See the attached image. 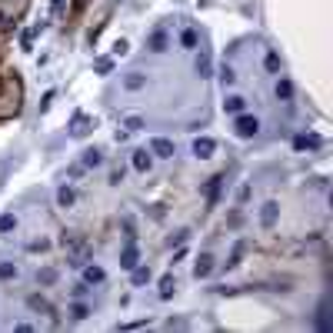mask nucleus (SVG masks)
<instances>
[{"label": "nucleus", "mask_w": 333, "mask_h": 333, "mask_svg": "<svg viewBox=\"0 0 333 333\" xmlns=\"http://www.w3.org/2000/svg\"><path fill=\"white\" fill-rule=\"evenodd\" d=\"M147 47L153 50V54H164L166 47H170V34H166V27H157V30H150Z\"/></svg>", "instance_id": "2"}, {"label": "nucleus", "mask_w": 333, "mask_h": 333, "mask_svg": "<svg viewBox=\"0 0 333 333\" xmlns=\"http://www.w3.org/2000/svg\"><path fill=\"white\" fill-rule=\"evenodd\" d=\"M87 313H90V310H87L83 303H74V307H70V316H74V320H83Z\"/></svg>", "instance_id": "28"}, {"label": "nucleus", "mask_w": 333, "mask_h": 333, "mask_svg": "<svg viewBox=\"0 0 333 333\" xmlns=\"http://www.w3.org/2000/svg\"><path fill=\"white\" fill-rule=\"evenodd\" d=\"M233 130H237V137H243V140H247V137H253V133L260 130V120H257V117H250V113H237Z\"/></svg>", "instance_id": "1"}, {"label": "nucleus", "mask_w": 333, "mask_h": 333, "mask_svg": "<svg viewBox=\"0 0 333 333\" xmlns=\"http://www.w3.org/2000/svg\"><path fill=\"white\" fill-rule=\"evenodd\" d=\"M197 30H190V27H187L184 34H180V47H187V50H193V47H197Z\"/></svg>", "instance_id": "16"}, {"label": "nucleus", "mask_w": 333, "mask_h": 333, "mask_svg": "<svg viewBox=\"0 0 333 333\" xmlns=\"http://www.w3.org/2000/svg\"><path fill=\"white\" fill-rule=\"evenodd\" d=\"M124 127H127V130H144V117H127Z\"/></svg>", "instance_id": "27"}, {"label": "nucleus", "mask_w": 333, "mask_h": 333, "mask_svg": "<svg viewBox=\"0 0 333 333\" xmlns=\"http://www.w3.org/2000/svg\"><path fill=\"white\" fill-rule=\"evenodd\" d=\"M87 130H90V124H87V120H83V117H77V127H74V133H77V137H83V133H87Z\"/></svg>", "instance_id": "31"}, {"label": "nucleus", "mask_w": 333, "mask_h": 333, "mask_svg": "<svg viewBox=\"0 0 333 333\" xmlns=\"http://www.w3.org/2000/svg\"><path fill=\"white\" fill-rule=\"evenodd\" d=\"M133 166H137L140 173H147V170H150V153H147V150H137V153H133Z\"/></svg>", "instance_id": "14"}, {"label": "nucleus", "mask_w": 333, "mask_h": 333, "mask_svg": "<svg viewBox=\"0 0 333 333\" xmlns=\"http://www.w3.org/2000/svg\"><path fill=\"white\" fill-rule=\"evenodd\" d=\"M243 107H247L243 97H227V100H223V110L227 113H243Z\"/></svg>", "instance_id": "11"}, {"label": "nucleus", "mask_w": 333, "mask_h": 333, "mask_svg": "<svg viewBox=\"0 0 333 333\" xmlns=\"http://www.w3.org/2000/svg\"><path fill=\"white\" fill-rule=\"evenodd\" d=\"M220 187H223V177L217 173V177H210V184H207V204L213 207L217 204V197H220Z\"/></svg>", "instance_id": "7"}, {"label": "nucleus", "mask_w": 333, "mask_h": 333, "mask_svg": "<svg viewBox=\"0 0 333 333\" xmlns=\"http://www.w3.org/2000/svg\"><path fill=\"white\" fill-rule=\"evenodd\" d=\"M14 227H17V217H14V213H3V217H0V233H10Z\"/></svg>", "instance_id": "19"}, {"label": "nucleus", "mask_w": 333, "mask_h": 333, "mask_svg": "<svg viewBox=\"0 0 333 333\" xmlns=\"http://www.w3.org/2000/svg\"><path fill=\"white\" fill-rule=\"evenodd\" d=\"M147 280H150L147 267H133V283H147Z\"/></svg>", "instance_id": "24"}, {"label": "nucleus", "mask_w": 333, "mask_h": 333, "mask_svg": "<svg viewBox=\"0 0 333 333\" xmlns=\"http://www.w3.org/2000/svg\"><path fill=\"white\" fill-rule=\"evenodd\" d=\"M74 190H70V187H60V190H57V204L60 207H74Z\"/></svg>", "instance_id": "15"}, {"label": "nucleus", "mask_w": 333, "mask_h": 333, "mask_svg": "<svg viewBox=\"0 0 333 333\" xmlns=\"http://www.w3.org/2000/svg\"><path fill=\"white\" fill-rule=\"evenodd\" d=\"M127 54V40H117V43H113V57H124Z\"/></svg>", "instance_id": "32"}, {"label": "nucleus", "mask_w": 333, "mask_h": 333, "mask_svg": "<svg viewBox=\"0 0 333 333\" xmlns=\"http://www.w3.org/2000/svg\"><path fill=\"white\" fill-rule=\"evenodd\" d=\"M100 160H104L100 150H87V153H83V166H100Z\"/></svg>", "instance_id": "21"}, {"label": "nucleus", "mask_w": 333, "mask_h": 333, "mask_svg": "<svg viewBox=\"0 0 333 333\" xmlns=\"http://www.w3.org/2000/svg\"><path fill=\"white\" fill-rule=\"evenodd\" d=\"M197 74H200V77H210V54H200V57H197Z\"/></svg>", "instance_id": "20"}, {"label": "nucleus", "mask_w": 333, "mask_h": 333, "mask_svg": "<svg viewBox=\"0 0 333 333\" xmlns=\"http://www.w3.org/2000/svg\"><path fill=\"white\" fill-rule=\"evenodd\" d=\"M233 80H237V74H233V70H230V67L223 63V67H220V83H223V87H230Z\"/></svg>", "instance_id": "23"}, {"label": "nucleus", "mask_w": 333, "mask_h": 333, "mask_svg": "<svg viewBox=\"0 0 333 333\" xmlns=\"http://www.w3.org/2000/svg\"><path fill=\"white\" fill-rule=\"evenodd\" d=\"M104 277H107V273H104V270H100V267H83V280H87V283H104Z\"/></svg>", "instance_id": "12"}, {"label": "nucleus", "mask_w": 333, "mask_h": 333, "mask_svg": "<svg viewBox=\"0 0 333 333\" xmlns=\"http://www.w3.org/2000/svg\"><path fill=\"white\" fill-rule=\"evenodd\" d=\"M170 293H173V277L166 273V277L160 280V296H164V300H170Z\"/></svg>", "instance_id": "22"}, {"label": "nucleus", "mask_w": 333, "mask_h": 333, "mask_svg": "<svg viewBox=\"0 0 333 333\" xmlns=\"http://www.w3.org/2000/svg\"><path fill=\"white\" fill-rule=\"evenodd\" d=\"M150 153H157V157H173V144L164 140V137H153V140H150Z\"/></svg>", "instance_id": "5"}, {"label": "nucleus", "mask_w": 333, "mask_h": 333, "mask_svg": "<svg viewBox=\"0 0 333 333\" xmlns=\"http://www.w3.org/2000/svg\"><path fill=\"white\" fill-rule=\"evenodd\" d=\"M293 147H296V150H316V147H320V137H316V133L296 137V140H293Z\"/></svg>", "instance_id": "9"}, {"label": "nucleus", "mask_w": 333, "mask_h": 333, "mask_svg": "<svg viewBox=\"0 0 333 333\" xmlns=\"http://www.w3.org/2000/svg\"><path fill=\"white\" fill-rule=\"evenodd\" d=\"M37 280H40V283H54V280H57V270L47 267V270H40V273H37Z\"/></svg>", "instance_id": "30"}, {"label": "nucleus", "mask_w": 333, "mask_h": 333, "mask_svg": "<svg viewBox=\"0 0 333 333\" xmlns=\"http://www.w3.org/2000/svg\"><path fill=\"white\" fill-rule=\"evenodd\" d=\"M10 277H17V267L14 263H0V280H10Z\"/></svg>", "instance_id": "26"}, {"label": "nucleus", "mask_w": 333, "mask_h": 333, "mask_svg": "<svg viewBox=\"0 0 333 333\" xmlns=\"http://www.w3.org/2000/svg\"><path fill=\"white\" fill-rule=\"evenodd\" d=\"M210 270H213V257L210 253H200V260L193 263V277L204 280V277H210Z\"/></svg>", "instance_id": "4"}, {"label": "nucleus", "mask_w": 333, "mask_h": 333, "mask_svg": "<svg viewBox=\"0 0 333 333\" xmlns=\"http://www.w3.org/2000/svg\"><path fill=\"white\" fill-rule=\"evenodd\" d=\"M316 327H320L323 333L333 330V323H330V303H320V320H316Z\"/></svg>", "instance_id": "10"}, {"label": "nucleus", "mask_w": 333, "mask_h": 333, "mask_svg": "<svg viewBox=\"0 0 333 333\" xmlns=\"http://www.w3.org/2000/svg\"><path fill=\"white\" fill-rule=\"evenodd\" d=\"M144 83H147V77H144V74H127V77H124V87H127V90H140Z\"/></svg>", "instance_id": "13"}, {"label": "nucleus", "mask_w": 333, "mask_h": 333, "mask_svg": "<svg viewBox=\"0 0 333 333\" xmlns=\"http://www.w3.org/2000/svg\"><path fill=\"white\" fill-rule=\"evenodd\" d=\"M277 97L280 100H290L293 97V83L290 80H277Z\"/></svg>", "instance_id": "18"}, {"label": "nucleus", "mask_w": 333, "mask_h": 333, "mask_svg": "<svg viewBox=\"0 0 333 333\" xmlns=\"http://www.w3.org/2000/svg\"><path fill=\"white\" fill-rule=\"evenodd\" d=\"M137 257H140V253H137V247L127 243V250L120 253V267H124V270H133V267H137Z\"/></svg>", "instance_id": "8"}, {"label": "nucleus", "mask_w": 333, "mask_h": 333, "mask_svg": "<svg viewBox=\"0 0 333 333\" xmlns=\"http://www.w3.org/2000/svg\"><path fill=\"white\" fill-rule=\"evenodd\" d=\"M213 150H217V144H213L210 137H197V140H193V153H197L200 160H207V157H213Z\"/></svg>", "instance_id": "3"}, {"label": "nucleus", "mask_w": 333, "mask_h": 333, "mask_svg": "<svg viewBox=\"0 0 333 333\" xmlns=\"http://www.w3.org/2000/svg\"><path fill=\"white\" fill-rule=\"evenodd\" d=\"M110 70H113V60H110V57L97 60V74H110Z\"/></svg>", "instance_id": "29"}, {"label": "nucleus", "mask_w": 333, "mask_h": 333, "mask_svg": "<svg viewBox=\"0 0 333 333\" xmlns=\"http://www.w3.org/2000/svg\"><path fill=\"white\" fill-rule=\"evenodd\" d=\"M277 213H280V207L273 204V200L263 204V210H260V223H263V227H273V223H277Z\"/></svg>", "instance_id": "6"}, {"label": "nucleus", "mask_w": 333, "mask_h": 333, "mask_svg": "<svg viewBox=\"0 0 333 333\" xmlns=\"http://www.w3.org/2000/svg\"><path fill=\"white\" fill-rule=\"evenodd\" d=\"M30 307H34V310H43V313H47V316H57V313H54V307H50V303H47V300H40L37 293L30 296Z\"/></svg>", "instance_id": "17"}, {"label": "nucleus", "mask_w": 333, "mask_h": 333, "mask_svg": "<svg viewBox=\"0 0 333 333\" xmlns=\"http://www.w3.org/2000/svg\"><path fill=\"white\" fill-rule=\"evenodd\" d=\"M263 63H267V70H270V74H277V70H280V54H267Z\"/></svg>", "instance_id": "25"}]
</instances>
